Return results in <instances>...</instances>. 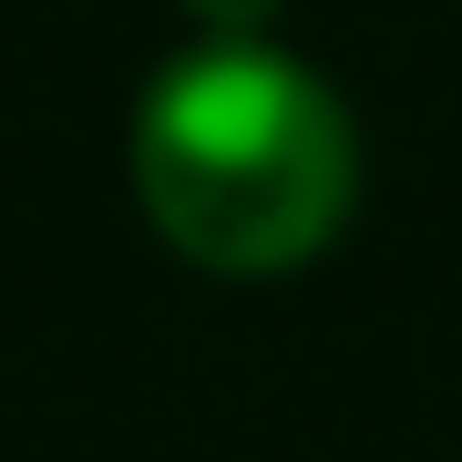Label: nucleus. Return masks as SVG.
Returning a JSON list of instances; mask_svg holds the SVG:
<instances>
[{"instance_id": "obj_2", "label": "nucleus", "mask_w": 462, "mask_h": 462, "mask_svg": "<svg viewBox=\"0 0 462 462\" xmlns=\"http://www.w3.org/2000/svg\"><path fill=\"white\" fill-rule=\"evenodd\" d=\"M185 11H196V21H216V42H247L257 21L278 11V0H185Z\"/></svg>"}, {"instance_id": "obj_1", "label": "nucleus", "mask_w": 462, "mask_h": 462, "mask_svg": "<svg viewBox=\"0 0 462 462\" xmlns=\"http://www.w3.org/2000/svg\"><path fill=\"white\" fill-rule=\"evenodd\" d=\"M134 185L196 267L257 278L329 247L360 185V134L278 42H196L134 103Z\"/></svg>"}]
</instances>
